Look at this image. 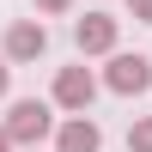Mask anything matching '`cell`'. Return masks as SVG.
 Masks as SVG:
<instances>
[{"mask_svg":"<svg viewBox=\"0 0 152 152\" xmlns=\"http://www.w3.org/2000/svg\"><path fill=\"white\" fill-rule=\"evenodd\" d=\"M128 152H152V116H140L128 128Z\"/></svg>","mask_w":152,"mask_h":152,"instance_id":"cell-7","label":"cell"},{"mask_svg":"<svg viewBox=\"0 0 152 152\" xmlns=\"http://www.w3.org/2000/svg\"><path fill=\"white\" fill-rule=\"evenodd\" d=\"M73 0H37V12H49V18H55V12H67Z\"/></svg>","mask_w":152,"mask_h":152,"instance_id":"cell-9","label":"cell"},{"mask_svg":"<svg viewBox=\"0 0 152 152\" xmlns=\"http://www.w3.org/2000/svg\"><path fill=\"white\" fill-rule=\"evenodd\" d=\"M0 152H18V146H12V134H6V128H0Z\"/></svg>","mask_w":152,"mask_h":152,"instance_id":"cell-11","label":"cell"},{"mask_svg":"<svg viewBox=\"0 0 152 152\" xmlns=\"http://www.w3.org/2000/svg\"><path fill=\"white\" fill-rule=\"evenodd\" d=\"M18 152H37V146H18Z\"/></svg>","mask_w":152,"mask_h":152,"instance_id":"cell-12","label":"cell"},{"mask_svg":"<svg viewBox=\"0 0 152 152\" xmlns=\"http://www.w3.org/2000/svg\"><path fill=\"white\" fill-rule=\"evenodd\" d=\"M55 152H104V128L91 122V110H73L67 122H55Z\"/></svg>","mask_w":152,"mask_h":152,"instance_id":"cell-5","label":"cell"},{"mask_svg":"<svg viewBox=\"0 0 152 152\" xmlns=\"http://www.w3.org/2000/svg\"><path fill=\"white\" fill-rule=\"evenodd\" d=\"M43 49H49V24L43 18H12L6 24V49H0L6 61H37Z\"/></svg>","mask_w":152,"mask_h":152,"instance_id":"cell-6","label":"cell"},{"mask_svg":"<svg viewBox=\"0 0 152 152\" xmlns=\"http://www.w3.org/2000/svg\"><path fill=\"white\" fill-rule=\"evenodd\" d=\"M73 43H79V55H110V49L122 43V18L116 12H85V18L73 24Z\"/></svg>","mask_w":152,"mask_h":152,"instance_id":"cell-4","label":"cell"},{"mask_svg":"<svg viewBox=\"0 0 152 152\" xmlns=\"http://www.w3.org/2000/svg\"><path fill=\"white\" fill-rule=\"evenodd\" d=\"M12 91V67H6V55H0V97Z\"/></svg>","mask_w":152,"mask_h":152,"instance_id":"cell-10","label":"cell"},{"mask_svg":"<svg viewBox=\"0 0 152 152\" xmlns=\"http://www.w3.org/2000/svg\"><path fill=\"white\" fill-rule=\"evenodd\" d=\"M104 85H110L116 97H140L146 85H152V55H116V49H110Z\"/></svg>","mask_w":152,"mask_h":152,"instance_id":"cell-2","label":"cell"},{"mask_svg":"<svg viewBox=\"0 0 152 152\" xmlns=\"http://www.w3.org/2000/svg\"><path fill=\"white\" fill-rule=\"evenodd\" d=\"M0 128L12 134V146H43L49 134H55V104H43V97H18V104L6 110Z\"/></svg>","mask_w":152,"mask_h":152,"instance_id":"cell-1","label":"cell"},{"mask_svg":"<svg viewBox=\"0 0 152 152\" xmlns=\"http://www.w3.org/2000/svg\"><path fill=\"white\" fill-rule=\"evenodd\" d=\"M128 18L134 24H152V0H128Z\"/></svg>","mask_w":152,"mask_h":152,"instance_id":"cell-8","label":"cell"},{"mask_svg":"<svg viewBox=\"0 0 152 152\" xmlns=\"http://www.w3.org/2000/svg\"><path fill=\"white\" fill-rule=\"evenodd\" d=\"M91 97H97V73L91 67H61L55 73V91H49V104L55 110H91Z\"/></svg>","mask_w":152,"mask_h":152,"instance_id":"cell-3","label":"cell"}]
</instances>
